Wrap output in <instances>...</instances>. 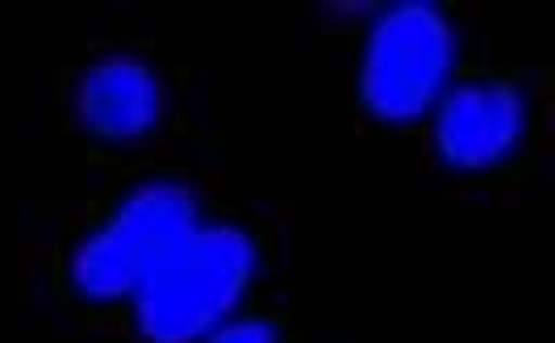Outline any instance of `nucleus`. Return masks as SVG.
<instances>
[{
	"label": "nucleus",
	"instance_id": "1",
	"mask_svg": "<svg viewBox=\"0 0 555 343\" xmlns=\"http://www.w3.org/2000/svg\"><path fill=\"white\" fill-rule=\"evenodd\" d=\"M255 277V243L238 227L196 223L134 289L146 343H201L230 322Z\"/></svg>",
	"mask_w": 555,
	"mask_h": 343
},
{
	"label": "nucleus",
	"instance_id": "2",
	"mask_svg": "<svg viewBox=\"0 0 555 343\" xmlns=\"http://www.w3.org/2000/svg\"><path fill=\"white\" fill-rule=\"evenodd\" d=\"M455 67V29L443 9L405 0L380 13L363 42L360 97L380 122H417L439 105Z\"/></svg>",
	"mask_w": 555,
	"mask_h": 343
},
{
	"label": "nucleus",
	"instance_id": "3",
	"mask_svg": "<svg viewBox=\"0 0 555 343\" xmlns=\"http://www.w3.org/2000/svg\"><path fill=\"white\" fill-rule=\"evenodd\" d=\"M196 227V198L184 185H139L101 230L83 234L72 256V285L92 302L134 297L151 268Z\"/></svg>",
	"mask_w": 555,
	"mask_h": 343
},
{
	"label": "nucleus",
	"instance_id": "4",
	"mask_svg": "<svg viewBox=\"0 0 555 343\" xmlns=\"http://www.w3.org/2000/svg\"><path fill=\"white\" fill-rule=\"evenodd\" d=\"M527 130V97L501 80L447 88L435 114V151L447 168L480 172L514 155Z\"/></svg>",
	"mask_w": 555,
	"mask_h": 343
},
{
	"label": "nucleus",
	"instance_id": "5",
	"mask_svg": "<svg viewBox=\"0 0 555 343\" xmlns=\"http://www.w3.org/2000/svg\"><path fill=\"white\" fill-rule=\"evenodd\" d=\"M164 114V92L155 72L134 55H109L92 63L76 85V117L88 135L130 143L155 130Z\"/></svg>",
	"mask_w": 555,
	"mask_h": 343
},
{
	"label": "nucleus",
	"instance_id": "6",
	"mask_svg": "<svg viewBox=\"0 0 555 343\" xmlns=\"http://www.w3.org/2000/svg\"><path fill=\"white\" fill-rule=\"evenodd\" d=\"M205 343H280V335L263 318H230Z\"/></svg>",
	"mask_w": 555,
	"mask_h": 343
}]
</instances>
